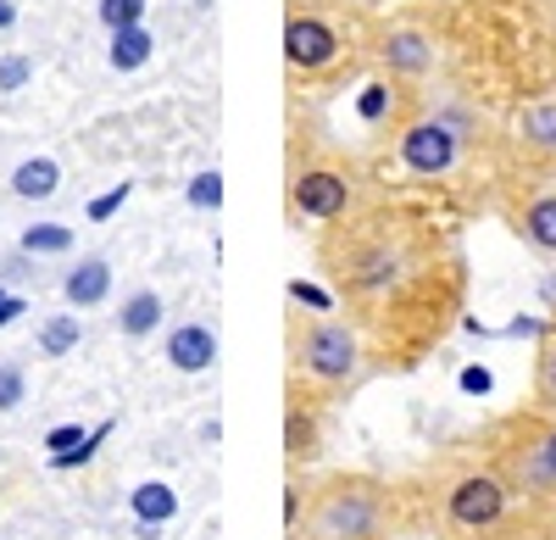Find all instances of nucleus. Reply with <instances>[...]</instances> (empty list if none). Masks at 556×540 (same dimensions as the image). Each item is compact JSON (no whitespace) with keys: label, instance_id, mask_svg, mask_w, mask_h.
Listing matches in <instances>:
<instances>
[{"label":"nucleus","instance_id":"nucleus-1","mask_svg":"<svg viewBox=\"0 0 556 540\" xmlns=\"http://www.w3.org/2000/svg\"><path fill=\"white\" fill-rule=\"evenodd\" d=\"M329 229L334 235L323 240V274H329L334 296L351 306L367 340H395V351H406V306L429 296L440 279V256L424 223L374 206L329 223Z\"/></svg>","mask_w":556,"mask_h":540},{"label":"nucleus","instance_id":"nucleus-2","mask_svg":"<svg viewBox=\"0 0 556 540\" xmlns=\"http://www.w3.org/2000/svg\"><path fill=\"white\" fill-rule=\"evenodd\" d=\"M285 351H290V379L317 390L323 401H345L367 368H374V346H367L356 318H334V312H290L285 324Z\"/></svg>","mask_w":556,"mask_h":540},{"label":"nucleus","instance_id":"nucleus-3","mask_svg":"<svg viewBox=\"0 0 556 540\" xmlns=\"http://www.w3.org/2000/svg\"><path fill=\"white\" fill-rule=\"evenodd\" d=\"M395 490L374 474H329L306 485L295 540H390Z\"/></svg>","mask_w":556,"mask_h":540},{"label":"nucleus","instance_id":"nucleus-4","mask_svg":"<svg viewBox=\"0 0 556 540\" xmlns=\"http://www.w3.org/2000/svg\"><path fill=\"white\" fill-rule=\"evenodd\" d=\"M513 479L501 474V463H462L456 474L440 479V524L451 529V540H479L495 535L513 518Z\"/></svg>","mask_w":556,"mask_h":540},{"label":"nucleus","instance_id":"nucleus-5","mask_svg":"<svg viewBox=\"0 0 556 540\" xmlns=\"http://www.w3.org/2000/svg\"><path fill=\"white\" fill-rule=\"evenodd\" d=\"M495 463L523 502H556V413H518L495 435Z\"/></svg>","mask_w":556,"mask_h":540},{"label":"nucleus","instance_id":"nucleus-6","mask_svg":"<svg viewBox=\"0 0 556 540\" xmlns=\"http://www.w3.org/2000/svg\"><path fill=\"white\" fill-rule=\"evenodd\" d=\"M351 62V28L317 7V0H290L285 12V73L290 84H317Z\"/></svg>","mask_w":556,"mask_h":540},{"label":"nucleus","instance_id":"nucleus-7","mask_svg":"<svg viewBox=\"0 0 556 540\" xmlns=\"http://www.w3.org/2000/svg\"><path fill=\"white\" fill-rule=\"evenodd\" d=\"M285 201H290V217H301V223H340L356 212V173L345 162H329V156L295 162Z\"/></svg>","mask_w":556,"mask_h":540},{"label":"nucleus","instance_id":"nucleus-8","mask_svg":"<svg viewBox=\"0 0 556 540\" xmlns=\"http://www.w3.org/2000/svg\"><path fill=\"white\" fill-rule=\"evenodd\" d=\"M468 156V140L440 117V112H412L401 128H395V162L412 173V178H451L456 173V162Z\"/></svg>","mask_w":556,"mask_h":540},{"label":"nucleus","instance_id":"nucleus-9","mask_svg":"<svg viewBox=\"0 0 556 540\" xmlns=\"http://www.w3.org/2000/svg\"><path fill=\"white\" fill-rule=\"evenodd\" d=\"M374 62H379V73L390 84L417 89V84H429L434 67H440V34L424 17H395L374 39Z\"/></svg>","mask_w":556,"mask_h":540},{"label":"nucleus","instance_id":"nucleus-10","mask_svg":"<svg viewBox=\"0 0 556 540\" xmlns=\"http://www.w3.org/2000/svg\"><path fill=\"white\" fill-rule=\"evenodd\" d=\"M323 457V395L290 379V407H285V463L290 474L312 468Z\"/></svg>","mask_w":556,"mask_h":540},{"label":"nucleus","instance_id":"nucleus-11","mask_svg":"<svg viewBox=\"0 0 556 540\" xmlns=\"http://www.w3.org/2000/svg\"><path fill=\"white\" fill-rule=\"evenodd\" d=\"M513 146H518V156L556 167V89H545V96H534L513 112Z\"/></svg>","mask_w":556,"mask_h":540},{"label":"nucleus","instance_id":"nucleus-12","mask_svg":"<svg viewBox=\"0 0 556 540\" xmlns=\"http://www.w3.org/2000/svg\"><path fill=\"white\" fill-rule=\"evenodd\" d=\"M513 229L529 251H540L545 262H556V178L534 185L518 206H513Z\"/></svg>","mask_w":556,"mask_h":540},{"label":"nucleus","instance_id":"nucleus-13","mask_svg":"<svg viewBox=\"0 0 556 540\" xmlns=\"http://www.w3.org/2000/svg\"><path fill=\"white\" fill-rule=\"evenodd\" d=\"M128 513H134V535L139 540H156V529H167L178 518V490L162 479H146L128 490Z\"/></svg>","mask_w":556,"mask_h":540},{"label":"nucleus","instance_id":"nucleus-14","mask_svg":"<svg viewBox=\"0 0 556 540\" xmlns=\"http://www.w3.org/2000/svg\"><path fill=\"white\" fill-rule=\"evenodd\" d=\"M167 363L178 368V374H212L217 368V329L212 324H178L173 335H167Z\"/></svg>","mask_w":556,"mask_h":540},{"label":"nucleus","instance_id":"nucleus-15","mask_svg":"<svg viewBox=\"0 0 556 540\" xmlns=\"http://www.w3.org/2000/svg\"><path fill=\"white\" fill-rule=\"evenodd\" d=\"M162 324H167L162 290H134V296H123V306H117V335H123V340H146V335H156Z\"/></svg>","mask_w":556,"mask_h":540},{"label":"nucleus","instance_id":"nucleus-16","mask_svg":"<svg viewBox=\"0 0 556 540\" xmlns=\"http://www.w3.org/2000/svg\"><path fill=\"white\" fill-rule=\"evenodd\" d=\"M62 296H67V306H101L106 296H112V262L106 256H84L73 274L62 279Z\"/></svg>","mask_w":556,"mask_h":540},{"label":"nucleus","instance_id":"nucleus-17","mask_svg":"<svg viewBox=\"0 0 556 540\" xmlns=\"http://www.w3.org/2000/svg\"><path fill=\"white\" fill-rule=\"evenodd\" d=\"M62 190V162L56 156H28L12 167V196L23 201H51Z\"/></svg>","mask_w":556,"mask_h":540},{"label":"nucleus","instance_id":"nucleus-18","mask_svg":"<svg viewBox=\"0 0 556 540\" xmlns=\"http://www.w3.org/2000/svg\"><path fill=\"white\" fill-rule=\"evenodd\" d=\"M151 56H156V39H151V28H146V23L117 28V34H112V45H106V62H112V73H139Z\"/></svg>","mask_w":556,"mask_h":540},{"label":"nucleus","instance_id":"nucleus-19","mask_svg":"<svg viewBox=\"0 0 556 540\" xmlns=\"http://www.w3.org/2000/svg\"><path fill=\"white\" fill-rule=\"evenodd\" d=\"M78 340H84L78 306L73 312H51V318L39 324V356H67V351H78Z\"/></svg>","mask_w":556,"mask_h":540},{"label":"nucleus","instance_id":"nucleus-20","mask_svg":"<svg viewBox=\"0 0 556 540\" xmlns=\"http://www.w3.org/2000/svg\"><path fill=\"white\" fill-rule=\"evenodd\" d=\"M17 246H23V256H67L78 246V235L67 229V223H28Z\"/></svg>","mask_w":556,"mask_h":540},{"label":"nucleus","instance_id":"nucleus-21","mask_svg":"<svg viewBox=\"0 0 556 540\" xmlns=\"http://www.w3.org/2000/svg\"><path fill=\"white\" fill-rule=\"evenodd\" d=\"M534 413H556V335H545L534 351Z\"/></svg>","mask_w":556,"mask_h":540},{"label":"nucleus","instance_id":"nucleus-22","mask_svg":"<svg viewBox=\"0 0 556 540\" xmlns=\"http://www.w3.org/2000/svg\"><path fill=\"white\" fill-rule=\"evenodd\" d=\"M112 429H117L112 418H106V424H96V429H89V440L78 445V452H62V457H51V468H56V474H73V468H89V463H96V452H101V445L112 440Z\"/></svg>","mask_w":556,"mask_h":540},{"label":"nucleus","instance_id":"nucleus-23","mask_svg":"<svg viewBox=\"0 0 556 540\" xmlns=\"http://www.w3.org/2000/svg\"><path fill=\"white\" fill-rule=\"evenodd\" d=\"M146 7H151V0H96V17H101L106 34H117V28L146 23Z\"/></svg>","mask_w":556,"mask_h":540},{"label":"nucleus","instance_id":"nucleus-24","mask_svg":"<svg viewBox=\"0 0 556 540\" xmlns=\"http://www.w3.org/2000/svg\"><path fill=\"white\" fill-rule=\"evenodd\" d=\"M184 201H190L195 212H217V206H223V173H217V167H201V173L190 178V190H184Z\"/></svg>","mask_w":556,"mask_h":540},{"label":"nucleus","instance_id":"nucleus-25","mask_svg":"<svg viewBox=\"0 0 556 540\" xmlns=\"http://www.w3.org/2000/svg\"><path fill=\"white\" fill-rule=\"evenodd\" d=\"M28 401V374L17 363H0V413H17Z\"/></svg>","mask_w":556,"mask_h":540},{"label":"nucleus","instance_id":"nucleus-26","mask_svg":"<svg viewBox=\"0 0 556 540\" xmlns=\"http://www.w3.org/2000/svg\"><path fill=\"white\" fill-rule=\"evenodd\" d=\"M28 78H34V56H23V51H7V56H0V89H7V96L28 89Z\"/></svg>","mask_w":556,"mask_h":540},{"label":"nucleus","instance_id":"nucleus-27","mask_svg":"<svg viewBox=\"0 0 556 540\" xmlns=\"http://www.w3.org/2000/svg\"><path fill=\"white\" fill-rule=\"evenodd\" d=\"M89 440L84 424H56V429H45V457H62V452H78V445Z\"/></svg>","mask_w":556,"mask_h":540},{"label":"nucleus","instance_id":"nucleus-28","mask_svg":"<svg viewBox=\"0 0 556 540\" xmlns=\"http://www.w3.org/2000/svg\"><path fill=\"white\" fill-rule=\"evenodd\" d=\"M128 196H134V185H128V178H123V185H112L106 196H96V201H89V223H106V217H117Z\"/></svg>","mask_w":556,"mask_h":540},{"label":"nucleus","instance_id":"nucleus-29","mask_svg":"<svg viewBox=\"0 0 556 540\" xmlns=\"http://www.w3.org/2000/svg\"><path fill=\"white\" fill-rule=\"evenodd\" d=\"M23 312H28V301H23V296H0V329H12V324L23 318Z\"/></svg>","mask_w":556,"mask_h":540},{"label":"nucleus","instance_id":"nucleus-30","mask_svg":"<svg viewBox=\"0 0 556 540\" xmlns=\"http://www.w3.org/2000/svg\"><path fill=\"white\" fill-rule=\"evenodd\" d=\"M7 28H17V7H12V0H0V34H7Z\"/></svg>","mask_w":556,"mask_h":540},{"label":"nucleus","instance_id":"nucleus-31","mask_svg":"<svg viewBox=\"0 0 556 540\" xmlns=\"http://www.w3.org/2000/svg\"><path fill=\"white\" fill-rule=\"evenodd\" d=\"M329 7H374V0H329Z\"/></svg>","mask_w":556,"mask_h":540},{"label":"nucleus","instance_id":"nucleus-32","mask_svg":"<svg viewBox=\"0 0 556 540\" xmlns=\"http://www.w3.org/2000/svg\"><path fill=\"white\" fill-rule=\"evenodd\" d=\"M545 7H551V23H556V0H545Z\"/></svg>","mask_w":556,"mask_h":540},{"label":"nucleus","instance_id":"nucleus-33","mask_svg":"<svg viewBox=\"0 0 556 540\" xmlns=\"http://www.w3.org/2000/svg\"><path fill=\"white\" fill-rule=\"evenodd\" d=\"M0 296H7V285H0Z\"/></svg>","mask_w":556,"mask_h":540},{"label":"nucleus","instance_id":"nucleus-34","mask_svg":"<svg viewBox=\"0 0 556 540\" xmlns=\"http://www.w3.org/2000/svg\"><path fill=\"white\" fill-rule=\"evenodd\" d=\"M0 540H7V535H0Z\"/></svg>","mask_w":556,"mask_h":540}]
</instances>
